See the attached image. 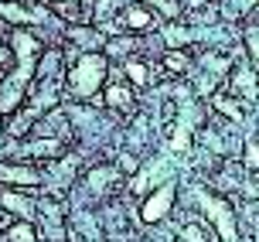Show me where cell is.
<instances>
[{"instance_id": "obj_15", "label": "cell", "mask_w": 259, "mask_h": 242, "mask_svg": "<svg viewBox=\"0 0 259 242\" xmlns=\"http://www.w3.org/2000/svg\"><path fill=\"white\" fill-rule=\"evenodd\" d=\"M246 48L252 51V62H256V68H259V27H249L246 31Z\"/></svg>"}, {"instance_id": "obj_8", "label": "cell", "mask_w": 259, "mask_h": 242, "mask_svg": "<svg viewBox=\"0 0 259 242\" xmlns=\"http://www.w3.org/2000/svg\"><path fill=\"white\" fill-rule=\"evenodd\" d=\"M123 72H126L130 86H137V89H143V86L150 82V72H147V62H140V58H126V62H123Z\"/></svg>"}, {"instance_id": "obj_18", "label": "cell", "mask_w": 259, "mask_h": 242, "mask_svg": "<svg viewBox=\"0 0 259 242\" xmlns=\"http://www.w3.org/2000/svg\"><path fill=\"white\" fill-rule=\"evenodd\" d=\"M130 48H133V41H130V38H119V41H109V45H106L109 55H126Z\"/></svg>"}, {"instance_id": "obj_9", "label": "cell", "mask_w": 259, "mask_h": 242, "mask_svg": "<svg viewBox=\"0 0 259 242\" xmlns=\"http://www.w3.org/2000/svg\"><path fill=\"white\" fill-rule=\"evenodd\" d=\"M106 102L113 106V109H130L133 106V92L126 86H119V82H109V89H106Z\"/></svg>"}, {"instance_id": "obj_4", "label": "cell", "mask_w": 259, "mask_h": 242, "mask_svg": "<svg viewBox=\"0 0 259 242\" xmlns=\"http://www.w3.org/2000/svg\"><path fill=\"white\" fill-rule=\"evenodd\" d=\"M198 201H201V208L211 215V222L219 225L222 239H225V242H235V225H232V212H229V205H225V201H215V198H211V194H205V191H198Z\"/></svg>"}, {"instance_id": "obj_19", "label": "cell", "mask_w": 259, "mask_h": 242, "mask_svg": "<svg viewBox=\"0 0 259 242\" xmlns=\"http://www.w3.org/2000/svg\"><path fill=\"white\" fill-rule=\"evenodd\" d=\"M215 106H219V109L229 116V119H242V113L235 109V102H232V99H215Z\"/></svg>"}, {"instance_id": "obj_20", "label": "cell", "mask_w": 259, "mask_h": 242, "mask_svg": "<svg viewBox=\"0 0 259 242\" xmlns=\"http://www.w3.org/2000/svg\"><path fill=\"white\" fill-rule=\"evenodd\" d=\"M119 160H123V171H133V167H137V160H133V157H119Z\"/></svg>"}, {"instance_id": "obj_14", "label": "cell", "mask_w": 259, "mask_h": 242, "mask_svg": "<svg viewBox=\"0 0 259 242\" xmlns=\"http://www.w3.org/2000/svg\"><path fill=\"white\" fill-rule=\"evenodd\" d=\"M140 4H154L160 14H167V17H178L181 14V4L178 0H140Z\"/></svg>"}, {"instance_id": "obj_7", "label": "cell", "mask_w": 259, "mask_h": 242, "mask_svg": "<svg viewBox=\"0 0 259 242\" xmlns=\"http://www.w3.org/2000/svg\"><path fill=\"white\" fill-rule=\"evenodd\" d=\"M123 24L133 27V31H147V27L154 24V17H150V11H147L143 4H133V7L123 11Z\"/></svg>"}, {"instance_id": "obj_10", "label": "cell", "mask_w": 259, "mask_h": 242, "mask_svg": "<svg viewBox=\"0 0 259 242\" xmlns=\"http://www.w3.org/2000/svg\"><path fill=\"white\" fill-rule=\"evenodd\" d=\"M4 242H38V232L31 222H14L11 229L4 232Z\"/></svg>"}, {"instance_id": "obj_5", "label": "cell", "mask_w": 259, "mask_h": 242, "mask_svg": "<svg viewBox=\"0 0 259 242\" xmlns=\"http://www.w3.org/2000/svg\"><path fill=\"white\" fill-rule=\"evenodd\" d=\"M229 89L239 96V99H256V92H259V78H256V72L252 68H239L232 75V86Z\"/></svg>"}, {"instance_id": "obj_2", "label": "cell", "mask_w": 259, "mask_h": 242, "mask_svg": "<svg viewBox=\"0 0 259 242\" xmlns=\"http://www.w3.org/2000/svg\"><path fill=\"white\" fill-rule=\"evenodd\" d=\"M103 78H106V58L103 55H82L72 65V72H68V89L78 99H92L96 89L103 86Z\"/></svg>"}, {"instance_id": "obj_3", "label": "cell", "mask_w": 259, "mask_h": 242, "mask_svg": "<svg viewBox=\"0 0 259 242\" xmlns=\"http://www.w3.org/2000/svg\"><path fill=\"white\" fill-rule=\"evenodd\" d=\"M170 205H174V184H160V188L143 201L140 218L147 222V225H154V222H160V218L170 212Z\"/></svg>"}, {"instance_id": "obj_1", "label": "cell", "mask_w": 259, "mask_h": 242, "mask_svg": "<svg viewBox=\"0 0 259 242\" xmlns=\"http://www.w3.org/2000/svg\"><path fill=\"white\" fill-rule=\"evenodd\" d=\"M14 48L21 55V65H17V72H14L7 82H4V89H0V116H7L17 109V102L24 96L27 82L34 75V65H38V55H41V45L27 31H14Z\"/></svg>"}, {"instance_id": "obj_13", "label": "cell", "mask_w": 259, "mask_h": 242, "mask_svg": "<svg viewBox=\"0 0 259 242\" xmlns=\"http://www.w3.org/2000/svg\"><path fill=\"white\" fill-rule=\"evenodd\" d=\"M55 14H62V17H68V21H78V17H82L78 0H58V4H55Z\"/></svg>"}, {"instance_id": "obj_17", "label": "cell", "mask_w": 259, "mask_h": 242, "mask_svg": "<svg viewBox=\"0 0 259 242\" xmlns=\"http://www.w3.org/2000/svg\"><path fill=\"white\" fill-rule=\"evenodd\" d=\"M181 242H205L201 225H184V229H181Z\"/></svg>"}, {"instance_id": "obj_6", "label": "cell", "mask_w": 259, "mask_h": 242, "mask_svg": "<svg viewBox=\"0 0 259 242\" xmlns=\"http://www.w3.org/2000/svg\"><path fill=\"white\" fill-rule=\"evenodd\" d=\"M0 208L7 212V215H21V222H27V218L34 215V205L27 201L24 194H17V191H0Z\"/></svg>"}, {"instance_id": "obj_12", "label": "cell", "mask_w": 259, "mask_h": 242, "mask_svg": "<svg viewBox=\"0 0 259 242\" xmlns=\"http://www.w3.org/2000/svg\"><path fill=\"white\" fill-rule=\"evenodd\" d=\"M164 68H167V72H184V68H188V55H184V51H167V55H164Z\"/></svg>"}, {"instance_id": "obj_16", "label": "cell", "mask_w": 259, "mask_h": 242, "mask_svg": "<svg viewBox=\"0 0 259 242\" xmlns=\"http://www.w3.org/2000/svg\"><path fill=\"white\" fill-rule=\"evenodd\" d=\"M246 171L259 174V143H246Z\"/></svg>"}, {"instance_id": "obj_11", "label": "cell", "mask_w": 259, "mask_h": 242, "mask_svg": "<svg viewBox=\"0 0 259 242\" xmlns=\"http://www.w3.org/2000/svg\"><path fill=\"white\" fill-rule=\"evenodd\" d=\"M68 38L78 41V45H92V48L99 45V34H96L92 27H72V31H68Z\"/></svg>"}]
</instances>
